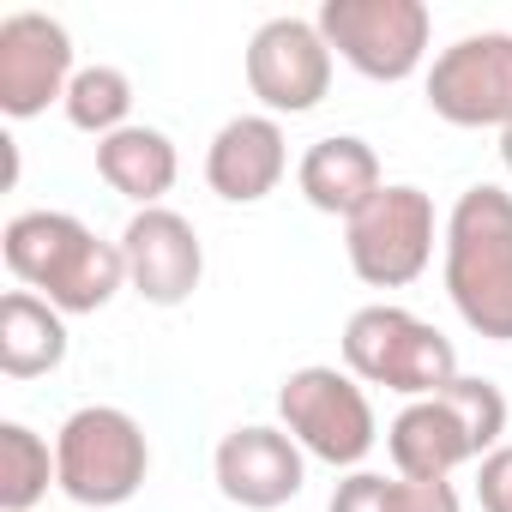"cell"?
Instances as JSON below:
<instances>
[{"label": "cell", "mask_w": 512, "mask_h": 512, "mask_svg": "<svg viewBox=\"0 0 512 512\" xmlns=\"http://www.w3.org/2000/svg\"><path fill=\"white\" fill-rule=\"evenodd\" d=\"M0 260L25 290H37L61 314H97L127 284L121 241H103L73 211H19L0 235Z\"/></svg>", "instance_id": "obj_1"}, {"label": "cell", "mask_w": 512, "mask_h": 512, "mask_svg": "<svg viewBox=\"0 0 512 512\" xmlns=\"http://www.w3.org/2000/svg\"><path fill=\"white\" fill-rule=\"evenodd\" d=\"M440 247L458 320L488 344H512V193L494 181L464 187L446 211Z\"/></svg>", "instance_id": "obj_2"}, {"label": "cell", "mask_w": 512, "mask_h": 512, "mask_svg": "<svg viewBox=\"0 0 512 512\" xmlns=\"http://www.w3.org/2000/svg\"><path fill=\"white\" fill-rule=\"evenodd\" d=\"M506 434V392L494 380L458 374L452 386H440L434 398H410L392 428H386V452L392 470L410 482H452L458 464H482Z\"/></svg>", "instance_id": "obj_3"}, {"label": "cell", "mask_w": 512, "mask_h": 512, "mask_svg": "<svg viewBox=\"0 0 512 512\" xmlns=\"http://www.w3.org/2000/svg\"><path fill=\"white\" fill-rule=\"evenodd\" d=\"M344 368L362 386H386L398 398H434L440 386L458 380V350L440 326L416 320L410 308L374 302L356 308L344 326Z\"/></svg>", "instance_id": "obj_4"}, {"label": "cell", "mask_w": 512, "mask_h": 512, "mask_svg": "<svg viewBox=\"0 0 512 512\" xmlns=\"http://www.w3.org/2000/svg\"><path fill=\"white\" fill-rule=\"evenodd\" d=\"M55 476L73 506H127L151 476V440L127 410L85 404L55 434Z\"/></svg>", "instance_id": "obj_5"}, {"label": "cell", "mask_w": 512, "mask_h": 512, "mask_svg": "<svg viewBox=\"0 0 512 512\" xmlns=\"http://www.w3.org/2000/svg\"><path fill=\"white\" fill-rule=\"evenodd\" d=\"M278 428L308 458H320L332 470H356L380 440L362 380L350 368H326V362H308L278 386Z\"/></svg>", "instance_id": "obj_6"}, {"label": "cell", "mask_w": 512, "mask_h": 512, "mask_svg": "<svg viewBox=\"0 0 512 512\" xmlns=\"http://www.w3.org/2000/svg\"><path fill=\"white\" fill-rule=\"evenodd\" d=\"M434 199L410 181H386L350 223H344V253H350V272L368 290H404L434 266Z\"/></svg>", "instance_id": "obj_7"}, {"label": "cell", "mask_w": 512, "mask_h": 512, "mask_svg": "<svg viewBox=\"0 0 512 512\" xmlns=\"http://www.w3.org/2000/svg\"><path fill=\"white\" fill-rule=\"evenodd\" d=\"M314 25L326 49L374 85L410 79L428 61V37H434V13L422 0H326Z\"/></svg>", "instance_id": "obj_8"}, {"label": "cell", "mask_w": 512, "mask_h": 512, "mask_svg": "<svg viewBox=\"0 0 512 512\" xmlns=\"http://www.w3.org/2000/svg\"><path fill=\"white\" fill-rule=\"evenodd\" d=\"M428 109L446 127H512V31H470L452 49L434 55L428 79Z\"/></svg>", "instance_id": "obj_9"}, {"label": "cell", "mask_w": 512, "mask_h": 512, "mask_svg": "<svg viewBox=\"0 0 512 512\" xmlns=\"http://www.w3.org/2000/svg\"><path fill=\"white\" fill-rule=\"evenodd\" d=\"M247 91L266 103V115H308L332 91V49L314 19H266L247 37Z\"/></svg>", "instance_id": "obj_10"}, {"label": "cell", "mask_w": 512, "mask_h": 512, "mask_svg": "<svg viewBox=\"0 0 512 512\" xmlns=\"http://www.w3.org/2000/svg\"><path fill=\"white\" fill-rule=\"evenodd\" d=\"M73 37L49 13H7L0 19V115L31 121L49 103H67L73 85Z\"/></svg>", "instance_id": "obj_11"}, {"label": "cell", "mask_w": 512, "mask_h": 512, "mask_svg": "<svg viewBox=\"0 0 512 512\" xmlns=\"http://www.w3.org/2000/svg\"><path fill=\"white\" fill-rule=\"evenodd\" d=\"M211 476H217V494L241 512H278L302 494L308 482V452L272 428V422H247V428H229L217 440V458H211Z\"/></svg>", "instance_id": "obj_12"}, {"label": "cell", "mask_w": 512, "mask_h": 512, "mask_svg": "<svg viewBox=\"0 0 512 512\" xmlns=\"http://www.w3.org/2000/svg\"><path fill=\"white\" fill-rule=\"evenodd\" d=\"M121 253H127V284L151 308H181L199 290V278H205V241L169 205L133 211L127 229H121Z\"/></svg>", "instance_id": "obj_13"}, {"label": "cell", "mask_w": 512, "mask_h": 512, "mask_svg": "<svg viewBox=\"0 0 512 512\" xmlns=\"http://www.w3.org/2000/svg\"><path fill=\"white\" fill-rule=\"evenodd\" d=\"M284 175H290V139L278 115H235L217 127L205 151V181L229 205H260L266 193H278Z\"/></svg>", "instance_id": "obj_14"}, {"label": "cell", "mask_w": 512, "mask_h": 512, "mask_svg": "<svg viewBox=\"0 0 512 512\" xmlns=\"http://www.w3.org/2000/svg\"><path fill=\"white\" fill-rule=\"evenodd\" d=\"M296 187H302V199H308L314 211L350 223V217L386 187V175H380V151H374L368 139H356V133H326V139H314V145L302 151V163H296Z\"/></svg>", "instance_id": "obj_15"}, {"label": "cell", "mask_w": 512, "mask_h": 512, "mask_svg": "<svg viewBox=\"0 0 512 512\" xmlns=\"http://www.w3.org/2000/svg\"><path fill=\"white\" fill-rule=\"evenodd\" d=\"M97 175H103L121 199H133V205L145 211V205H163V193H169L175 175H181V157H175V139H169L163 127L133 121V127H121V133L97 139Z\"/></svg>", "instance_id": "obj_16"}, {"label": "cell", "mask_w": 512, "mask_h": 512, "mask_svg": "<svg viewBox=\"0 0 512 512\" xmlns=\"http://www.w3.org/2000/svg\"><path fill=\"white\" fill-rule=\"evenodd\" d=\"M67 362V314L37 290H7L0 302V374L37 380Z\"/></svg>", "instance_id": "obj_17"}, {"label": "cell", "mask_w": 512, "mask_h": 512, "mask_svg": "<svg viewBox=\"0 0 512 512\" xmlns=\"http://www.w3.org/2000/svg\"><path fill=\"white\" fill-rule=\"evenodd\" d=\"M332 512H464L452 482H410L380 470H350L332 488Z\"/></svg>", "instance_id": "obj_18"}, {"label": "cell", "mask_w": 512, "mask_h": 512, "mask_svg": "<svg viewBox=\"0 0 512 512\" xmlns=\"http://www.w3.org/2000/svg\"><path fill=\"white\" fill-rule=\"evenodd\" d=\"M49 482H61L49 440L25 422H0V512H43Z\"/></svg>", "instance_id": "obj_19"}, {"label": "cell", "mask_w": 512, "mask_h": 512, "mask_svg": "<svg viewBox=\"0 0 512 512\" xmlns=\"http://www.w3.org/2000/svg\"><path fill=\"white\" fill-rule=\"evenodd\" d=\"M61 109H67V121H73L79 133L109 139V133L133 127V79H127L121 67H103V61H97V67H79Z\"/></svg>", "instance_id": "obj_20"}, {"label": "cell", "mask_w": 512, "mask_h": 512, "mask_svg": "<svg viewBox=\"0 0 512 512\" xmlns=\"http://www.w3.org/2000/svg\"><path fill=\"white\" fill-rule=\"evenodd\" d=\"M476 500L482 512H512V446H494L476 464Z\"/></svg>", "instance_id": "obj_21"}, {"label": "cell", "mask_w": 512, "mask_h": 512, "mask_svg": "<svg viewBox=\"0 0 512 512\" xmlns=\"http://www.w3.org/2000/svg\"><path fill=\"white\" fill-rule=\"evenodd\" d=\"M500 163H506V175H512V127L500 133Z\"/></svg>", "instance_id": "obj_22"}]
</instances>
